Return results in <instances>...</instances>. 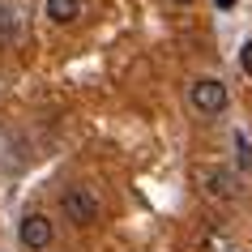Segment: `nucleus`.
I'll use <instances>...</instances> for the list:
<instances>
[{"label":"nucleus","instance_id":"obj_1","mask_svg":"<svg viewBox=\"0 0 252 252\" xmlns=\"http://www.w3.org/2000/svg\"><path fill=\"white\" fill-rule=\"evenodd\" d=\"M60 214H64L73 226H94L98 218H103V205H98V197H94V188L68 184L64 192H60Z\"/></svg>","mask_w":252,"mask_h":252},{"label":"nucleus","instance_id":"obj_2","mask_svg":"<svg viewBox=\"0 0 252 252\" xmlns=\"http://www.w3.org/2000/svg\"><path fill=\"white\" fill-rule=\"evenodd\" d=\"M188 103H192V111H201V116H218L226 107V86L218 77H197L192 90H188Z\"/></svg>","mask_w":252,"mask_h":252},{"label":"nucleus","instance_id":"obj_3","mask_svg":"<svg viewBox=\"0 0 252 252\" xmlns=\"http://www.w3.org/2000/svg\"><path fill=\"white\" fill-rule=\"evenodd\" d=\"M17 239H22V248L26 252H47L56 239V226L47 214H26L22 218V226H17Z\"/></svg>","mask_w":252,"mask_h":252},{"label":"nucleus","instance_id":"obj_4","mask_svg":"<svg viewBox=\"0 0 252 252\" xmlns=\"http://www.w3.org/2000/svg\"><path fill=\"white\" fill-rule=\"evenodd\" d=\"M201 180H205V192H210V197H218V201L239 197V180H235V171H226V167H210Z\"/></svg>","mask_w":252,"mask_h":252},{"label":"nucleus","instance_id":"obj_5","mask_svg":"<svg viewBox=\"0 0 252 252\" xmlns=\"http://www.w3.org/2000/svg\"><path fill=\"white\" fill-rule=\"evenodd\" d=\"M43 9H47V17H52L56 26H73L81 17V0H47Z\"/></svg>","mask_w":252,"mask_h":252},{"label":"nucleus","instance_id":"obj_6","mask_svg":"<svg viewBox=\"0 0 252 252\" xmlns=\"http://www.w3.org/2000/svg\"><path fill=\"white\" fill-rule=\"evenodd\" d=\"M17 39V13L9 4H0V47H9Z\"/></svg>","mask_w":252,"mask_h":252},{"label":"nucleus","instance_id":"obj_7","mask_svg":"<svg viewBox=\"0 0 252 252\" xmlns=\"http://www.w3.org/2000/svg\"><path fill=\"white\" fill-rule=\"evenodd\" d=\"M235 154H239V171H252V146L244 133H235Z\"/></svg>","mask_w":252,"mask_h":252},{"label":"nucleus","instance_id":"obj_8","mask_svg":"<svg viewBox=\"0 0 252 252\" xmlns=\"http://www.w3.org/2000/svg\"><path fill=\"white\" fill-rule=\"evenodd\" d=\"M239 68H244V73L252 77V39L244 43V47H239Z\"/></svg>","mask_w":252,"mask_h":252},{"label":"nucleus","instance_id":"obj_9","mask_svg":"<svg viewBox=\"0 0 252 252\" xmlns=\"http://www.w3.org/2000/svg\"><path fill=\"white\" fill-rule=\"evenodd\" d=\"M214 4H218V9H235V0H214Z\"/></svg>","mask_w":252,"mask_h":252},{"label":"nucleus","instance_id":"obj_10","mask_svg":"<svg viewBox=\"0 0 252 252\" xmlns=\"http://www.w3.org/2000/svg\"><path fill=\"white\" fill-rule=\"evenodd\" d=\"M171 4H192V0H171Z\"/></svg>","mask_w":252,"mask_h":252}]
</instances>
